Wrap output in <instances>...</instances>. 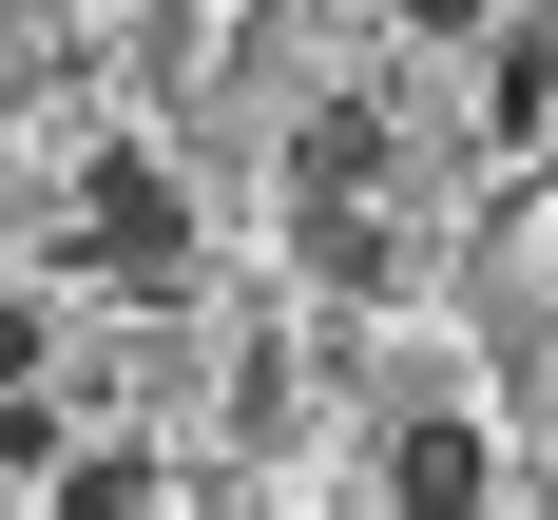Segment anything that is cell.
<instances>
[{
    "label": "cell",
    "mask_w": 558,
    "mask_h": 520,
    "mask_svg": "<svg viewBox=\"0 0 558 520\" xmlns=\"http://www.w3.org/2000/svg\"><path fill=\"white\" fill-rule=\"evenodd\" d=\"M77 270H97V289H173V270H193V193H173L155 155H97V173H77Z\"/></svg>",
    "instance_id": "cell-1"
},
{
    "label": "cell",
    "mask_w": 558,
    "mask_h": 520,
    "mask_svg": "<svg viewBox=\"0 0 558 520\" xmlns=\"http://www.w3.org/2000/svg\"><path fill=\"white\" fill-rule=\"evenodd\" d=\"M366 193H386V116H366V97H328L308 135H289V213H366Z\"/></svg>",
    "instance_id": "cell-2"
},
{
    "label": "cell",
    "mask_w": 558,
    "mask_h": 520,
    "mask_svg": "<svg viewBox=\"0 0 558 520\" xmlns=\"http://www.w3.org/2000/svg\"><path fill=\"white\" fill-rule=\"evenodd\" d=\"M482 135H558V20H482Z\"/></svg>",
    "instance_id": "cell-3"
},
{
    "label": "cell",
    "mask_w": 558,
    "mask_h": 520,
    "mask_svg": "<svg viewBox=\"0 0 558 520\" xmlns=\"http://www.w3.org/2000/svg\"><path fill=\"white\" fill-rule=\"evenodd\" d=\"M482 482H501V444H482V424H404V444H386V501H424V520L482 501Z\"/></svg>",
    "instance_id": "cell-4"
},
{
    "label": "cell",
    "mask_w": 558,
    "mask_h": 520,
    "mask_svg": "<svg viewBox=\"0 0 558 520\" xmlns=\"http://www.w3.org/2000/svg\"><path fill=\"white\" fill-rule=\"evenodd\" d=\"M0 386H39V309H0Z\"/></svg>",
    "instance_id": "cell-5"
},
{
    "label": "cell",
    "mask_w": 558,
    "mask_h": 520,
    "mask_svg": "<svg viewBox=\"0 0 558 520\" xmlns=\"http://www.w3.org/2000/svg\"><path fill=\"white\" fill-rule=\"evenodd\" d=\"M404 20H424V39H482V20H501V0H404Z\"/></svg>",
    "instance_id": "cell-6"
}]
</instances>
